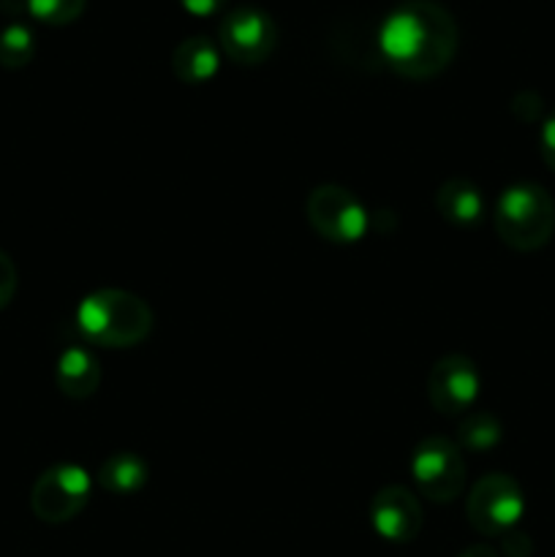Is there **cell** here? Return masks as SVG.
Returning a JSON list of instances; mask_svg holds the SVG:
<instances>
[{"instance_id":"1","label":"cell","mask_w":555,"mask_h":557,"mask_svg":"<svg viewBox=\"0 0 555 557\" xmlns=\"http://www.w3.org/2000/svg\"><path fill=\"white\" fill-rule=\"evenodd\" d=\"M379 49L395 74L433 79L457 54V22L435 0H406L379 27Z\"/></svg>"},{"instance_id":"2","label":"cell","mask_w":555,"mask_h":557,"mask_svg":"<svg viewBox=\"0 0 555 557\" xmlns=\"http://www.w3.org/2000/svg\"><path fill=\"white\" fill-rule=\"evenodd\" d=\"M76 330L92 346H139L152 332V310L145 299L123 288H98L76 308Z\"/></svg>"},{"instance_id":"3","label":"cell","mask_w":555,"mask_h":557,"mask_svg":"<svg viewBox=\"0 0 555 557\" xmlns=\"http://www.w3.org/2000/svg\"><path fill=\"white\" fill-rule=\"evenodd\" d=\"M493 226L501 243L511 250L531 253L544 248L555 232V205L536 183L509 185L495 201Z\"/></svg>"},{"instance_id":"4","label":"cell","mask_w":555,"mask_h":557,"mask_svg":"<svg viewBox=\"0 0 555 557\" xmlns=\"http://www.w3.org/2000/svg\"><path fill=\"white\" fill-rule=\"evenodd\" d=\"M411 476L424 498L433 504H452L466 487L462 449L446 435H428L411 455Z\"/></svg>"},{"instance_id":"5","label":"cell","mask_w":555,"mask_h":557,"mask_svg":"<svg viewBox=\"0 0 555 557\" xmlns=\"http://www.w3.org/2000/svg\"><path fill=\"white\" fill-rule=\"evenodd\" d=\"M92 495L90 473L74 462L47 468L30 490V509L47 525L71 522L87 506Z\"/></svg>"},{"instance_id":"6","label":"cell","mask_w":555,"mask_h":557,"mask_svg":"<svg viewBox=\"0 0 555 557\" xmlns=\"http://www.w3.org/2000/svg\"><path fill=\"white\" fill-rule=\"evenodd\" d=\"M305 215L313 232L326 243L354 245L368 232V210L362 201L343 185H319L308 194Z\"/></svg>"},{"instance_id":"7","label":"cell","mask_w":555,"mask_h":557,"mask_svg":"<svg viewBox=\"0 0 555 557\" xmlns=\"http://www.w3.org/2000/svg\"><path fill=\"white\" fill-rule=\"evenodd\" d=\"M526 511V495L522 487L506 473H488L473 484L466 500V515L473 531L482 536H504L515 531L517 522Z\"/></svg>"},{"instance_id":"8","label":"cell","mask_w":555,"mask_h":557,"mask_svg":"<svg viewBox=\"0 0 555 557\" xmlns=\"http://www.w3.org/2000/svg\"><path fill=\"white\" fill-rule=\"evenodd\" d=\"M218 44L229 60L239 65H259L275 52L278 27L264 9L237 5L218 25Z\"/></svg>"},{"instance_id":"9","label":"cell","mask_w":555,"mask_h":557,"mask_svg":"<svg viewBox=\"0 0 555 557\" xmlns=\"http://www.w3.org/2000/svg\"><path fill=\"white\" fill-rule=\"evenodd\" d=\"M482 379H479L477 364L462 354H446L430 368L428 375V397L430 406L444 417L466 413L477 403Z\"/></svg>"},{"instance_id":"10","label":"cell","mask_w":555,"mask_h":557,"mask_svg":"<svg viewBox=\"0 0 555 557\" xmlns=\"http://www.w3.org/2000/svg\"><path fill=\"white\" fill-rule=\"evenodd\" d=\"M370 522L384 542L408 544L422 531L424 515L411 490L392 484V487L379 490L370 500Z\"/></svg>"},{"instance_id":"11","label":"cell","mask_w":555,"mask_h":557,"mask_svg":"<svg viewBox=\"0 0 555 557\" xmlns=\"http://www.w3.org/2000/svg\"><path fill=\"white\" fill-rule=\"evenodd\" d=\"M54 381L69 400H87L101 386V364L87 348L71 346L60 354Z\"/></svg>"},{"instance_id":"12","label":"cell","mask_w":555,"mask_h":557,"mask_svg":"<svg viewBox=\"0 0 555 557\" xmlns=\"http://www.w3.org/2000/svg\"><path fill=\"white\" fill-rule=\"evenodd\" d=\"M435 210L446 223L460 228H471L484 215V196L471 180L452 177L435 190Z\"/></svg>"},{"instance_id":"13","label":"cell","mask_w":555,"mask_h":557,"mask_svg":"<svg viewBox=\"0 0 555 557\" xmlns=\"http://www.w3.org/2000/svg\"><path fill=\"white\" fill-rule=\"evenodd\" d=\"M221 69V49L212 38L190 36L172 52V74L185 85H205Z\"/></svg>"},{"instance_id":"14","label":"cell","mask_w":555,"mask_h":557,"mask_svg":"<svg viewBox=\"0 0 555 557\" xmlns=\"http://www.w3.org/2000/svg\"><path fill=\"white\" fill-rule=\"evenodd\" d=\"M150 479V466L136 451H114L98 468V484L112 495H134Z\"/></svg>"},{"instance_id":"15","label":"cell","mask_w":555,"mask_h":557,"mask_svg":"<svg viewBox=\"0 0 555 557\" xmlns=\"http://www.w3.org/2000/svg\"><path fill=\"white\" fill-rule=\"evenodd\" d=\"M501 422L488 411L468 413L457 430V446L466 451H490L493 446L501 444Z\"/></svg>"},{"instance_id":"16","label":"cell","mask_w":555,"mask_h":557,"mask_svg":"<svg viewBox=\"0 0 555 557\" xmlns=\"http://www.w3.org/2000/svg\"><path fill=\"white\" fill-rule=\"evenodd\" d=\"M33 54H36V38H33L30 27L14 22L0 30V65L3 69H25Z\"/></svg>"},{"instance_id":"17","label":"cell","mask_w":555,"mask_h":557,"mask_svg":"<svg viewBox=\"0 0 555 557\" xmlns=\"http://www.w3.org/2000/svg\"><path fill=\"white\" fill-rule=\"evenodd\" d=\"M87 0H25V9L30 11L33 20L54 27L79 20Z\"/></svg>"},{"instance_id":"18","label":"cell","mask_w":555,"mask_h":557,"mask_svg":"<svg viewBox=\"0 0 555 557\" xmlns=\"http://www.w3.org/2000/svg\"><path fill=\"white\" fill-rule=\"evenodd\" d=\"M14 294H16V267L14 261H11V256L0 250V310L9 308Z\"/></svg>"},{"instance_id":"19","label":"cell","mask_w":555,"mask_h":557,"mask_svg":"<svg viewBox=\"0 0 555 557\" xmlns=\"http://www.w3.org/2000/svg\"><path fill=\"white\" fill-rule=\"evenodd\" d=\"M511 112H515L522 123H533V120L542 114V98L531 90L517 92L515 101H511Z\"/></svg>"},{"instance_id":"20","label":"cell","mask_w":555,"mask_h":557,"mask_svg":"<svg viewBox=\"0 0 555 557\" xmlns=\"http://www.w3.org/2000/svg\"><path fill=\"white\" fill-rule=\"evenodd\" d=\"M539 152H542L544 163L555 172V109L544 117L542 131H539Z\"/></svg>"},{"instance_id":"21","label":"cell","mask_w":555,"mask_h":557,"mask_svg":"<svg viewBox=\"0 0 555 557\" xmlns=\"http://www.w3.org/2000/svg\"><path fill=\"white\" fill-rule=\"evenodd\" d=\"M501 549H504L506 557H531L533 544L526 533H520L515 528V531H509L501 536Z\"/></svg>"},{"instance_id":"22","label":"cell","mask_w":555,"mask_h":557,"mask_svg":"<svg viewBox=\"0 0 555 557\" xmlns=\"http://www.w3.org/2000/svg\"><path fill=\"white\" fill-rule=\"evenodd\" d=\"M180 5L194 16H212L226 5V0H180Z\"/></svg>"},{"instance_id":"23","label":"cell","mask_w":555,"mask_h":557,"mask_svg":"<svg viewBox=\"0 0 555 557\" xmlns=\"http://www.w3.org/2000/svg\"><path fill=\"white\" fill-rule=\"evenodd\" d=\"M457 557H498V553L493 547H488V544H473V547L462 549Z\"/></svg>"}]
</instances>
